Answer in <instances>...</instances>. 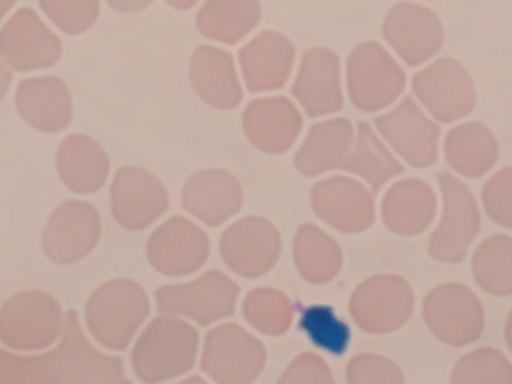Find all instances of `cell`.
Here are the masks:
<instances>
[{"label":"cell","instance_id":"obj_1","mask_svg":"<svg viewBox=\"0 0 512 384\" xmlns=\"http://www.w3.org/2000/svg\"><path fill=\"white\" fill-rule=\"evenodd\" d=\"M126 383L123 361L101 353L84 336L78 312H66L58 348L36 356L0 349V384Z\"/></svg>","mask_w":512,"mask_h":384},{"label":"cell","instance_id":"obj_2","mask_svg":"<svg viewBox=\"0 0 512 384\" xmlns=\"http://www.w3.org/2000/svg\"><path fill=\"white\" fill-rule=\"evenodd\" d=\"M199 353V333L165 314L148 324L131 351V368L143 383H163L187 373Z\"/></svg>","mask_w":512,"mask_h":384},{"label":"cell","instance_id":"obj_3","mask_svg":"<svg viewBox=\"0 0 512 384\" xmlns=\"http://www.w3.org/2000/svg\"><path fill=\"white\" fill-rule=\"evenodd\" d=\"M148 314L147 291L130 279H113L101 284L89 297L84 311L89 334L110 351L128 348Z\"/></svg>","mask_w":512,"mask_h":384},{"label":"cell","instance_id":"obj_4","mask_svg":"<svg viewBox=\"0 0 512 384\" xmlns=\"http://www.w3.org/2000/svg\"><path fill=\"white\" fill-rule=\"evenodd\" d=\"M66 314L56 297L39 289L17 292L0 307V341L32 353L53 346L64 331Z\"/></svg>","mask_w":512,"mask_h":384},{"label":"cell","instance_id":"obj_5","mask_svg":"<svg viewBox=\"0 0 512 384\" xmlns=\"http://www.w3.org/2000/svg\"><path fill=\"white\" fill-rule=\"evenodd\" d=\"M442 218L429 240V254L442 264H460L481 232V210L476 197L450 172L439 173Z\"/></svg>","mask_w":512,"mask_h":384},{"label":"cell","instance_id":"obj_6","mask_svg":"<svg viewBox=\"0 0 512 384\" xmlns=\"http://www.w3.org/2000/svg\"><path fill=\"white\" fill-rule=\"evenodd\" d=\"M346 81L351 103L361 111L375 113L402 96L407 76L385 47L363 42L348 58Z\"/></svg>","mask_w":512,"mask_h":384},{"label":"cell","instance_id":"obj_7","mask_svg":"<svg viewBox=\"0 0 512 384\" xmlns=\"http://www.w3.org/2000/svg\"><path fill=\"white\" fill-rule=\"evenodd\" d=\"M425 326L444 344L464 348L482 338L486 314L476 292L459 284H440L427 294L422 307Z\"/></svg>","mask_w":512,"mask_h":384},{"label":"cell","instance_id":"obj_8","mask_svg":"<svg viewBox=\"0 0 512 384\" xmlns=\"http://www.w3.org/2000/svg\"><path fill=\"white\" fill-rule=\"evenodd\" d=\"M239 292L230 277L220 270H209L189 284L158 287L155 299L162 314L190 317L200 326H209L234 314Z\"/></svg>","mask_w":512,"mask_h":384},{"label":"cell","instance_id":"obj_9","mask_svg":"<svg viewBox=\"0 0 512 384\" xmlns=\"http://www.w3.org/2000/svg\"><path fill=\"white\" fill-rule=\"evenodd\" d=\"M413 94L440 123L471 115L477 103L471 73L454 58H440L413 76Z\"/></svg>","mask_w":512,"mask_h":384},{"label":"cell","instance_id":"obj_10","mask_svg":"<svg viewBox=\"0 0 512 384\" xmlns=\"http://www.w3.org/2000/svg\"><path fill=\"white\" fill-rule=\"evenodd\" d=\"M266 366V348L234 322L212 329L205 338L202 369L220 384H249Z\"/></svg>","mask_w":512,"mask_h":384},{"label":"cell","instance_id":"obj_11","mask_svg":"<svg viewBox=\"0 0 512 384\" xmlns=\"http://www.w3.org/2000/svg\"><path fill=\"white\" fill-rule=\"evenodd\" d=\"M413 307L412 286L393 274L366 279L350 299L351 316L368 334H390L402 329L410 321Z\"/></svg>","mask_w":512,"mask_h":384},{"label":"cell","instance_id":"obj_12","mask_svg":"<svg viewBox=\"0 0 512 384\" xmlns=\"http://www.w3.org/2000/svg\"><path fill=\"white\" fill-rule=\"evenodd\" d=\"M101 217L95 205L83 200L61 203L42 230V252L58 265L86 259L101 239Z\"/></svg>","mask_w":512,"mask_h":384},{"label":"cell","instance_id":"obj_13","mask_svg":"<svg viewBox=\"0 0 512 384\" xmlns=\"http://www.w3.org/2000/svg\"><path fill=\"white\" fill-rule=\"evenodd\" d=\"M0 56L12 71L49 69L63 56V42L31 7H22L0 29Z\"/></svg>","mask_w":512,"mask_h":384},{"label":"cell","instance_id":"obj_14","mask_svg":"<svg viewBox=\"0 0 512 384\" xmlns=\"http://www.w3.org/2000/svg\"><path fill=\"white\" fill-rule=\"evenodd\" d=\"M388 145L413 168H429L439 160L440 128L412 96L375 120Z\"/></svg>","mask_w":512,"mask_h":384},{"label":"cell","instance_id":"obj_15","mask_svg":"<svg viewBox=\"0 0 512 384\" xmlns=\"http://www.w3.org/2000/svg\"><path fill=\"white\" fill-rule=\"evenodd\" d=\"M220 255L239 276L257 279L276 265L281 255V237L266 218H242L222 234Z\"/></svg>","mask_w":512,"mask_h":384},{"label":"cell","instance_id":"obj_16","mask_svg":"<svg viewBox=\"0 0 512 384\" xmlns=\"http://www.w3.org/2000/svg\"><path fill=\"white\" fill-rule=\"evenodd\" d=\"M170 205L167 188L153 173L121 167L111 183V213L126 230L140 232L157 222Z\"/></svg>","mask_w":512,"mask_h":384},{"label":"cell","instance_id":"obj_17","mask_svg":"<svg viewBox=\"0 0 512 384\" xmlns=\"http://www.w3.org/2000/svg\"><path fill=\"white\" fill-rule=\"evenodd\" d=\"M383 36L408 66L417 68L442 49L444 26L429 7L398 2L385 17Z\"/></svg>","mask_w":512,"mask_h":384},{"label":"cell","instance_id":"obj_18","mask_svg":"<svg viewBox=\"0 0 512 384\" xmlns=\"http://www.w3.org/2000/svg\"><path fill=\"white\" fill-rule=\"evenodd\" d=\"M209 254V237L183 217L170 218L148 239V260L163 276H190L204 267Z\"/></svg>","mask_w":512,"mask_h":384},{"label":"cell","instance_id":"obj_19","mask_svg":"<svg viewBox=\"0 0 512 384\" xmlns=\"http://www.w3.org/2000/svg\"><path fill=\"white\" fill-rule=\"evenodd\" d=\"M311 205L323 222L343 232L360 234L375 222V200L363 183L331 177L311 190Z\"/></svg>","mask_w":512,"mask_h":384},{"label":"cell","instance_id":"obj_20","mask_svg":"<svg viewBox=\"0 0 512 384\" xmlns=\"http://www.w3.org/2000/svg\"><path fill=\"white\" fill-rule=\"evenodd\" d=\"M294 98L311 118L333 115L343 108L340 58L324 47L304 52L293 84Z\"/></svg>","mask_w":512,"mask_h":384},{"label":"cell","instance_id":"obj_21","mask_svg":"<svg viewBox=\"0 0 512 384\" xmlns=\"http://www.w3.org/2000/svg\"><path fill=\"white\" fill-rule=\"evenodd\" d=\"M14 101L22 120L41 133H61L73 121V98L58 76L22 79Z\"/></svg>","mask_w":512,"mask_h":384},{"label":"cell","instance_id":"obj_22","mask_svg":"<svg viewBox=\"0 0 512 384\" xmlns=\"http://www.w3.org/2000/svg\"><path fill=\"white\" fill-rule=\"evenodd\" d=\"M244 133L257 150L281 155L293 148L303 128V116L288 98L254 99L244 111Z\"/></svg>","mask_w":512,"mask_h":384},{"label":"cell","instance_id":"obj_23","mask_svg":"<svg viewBox=\"0 0 512 384\" xmlns=\"http://www.w3.org/2000/svg\"><path fill=\"white\" fill-rule=\"evenodd\" d=\"M241 183L225 170H202L187 180L182 192L183 207L200 222L219 227L241 210Z\"/></svg>","mask_w":512,"mask_h":384},{"label":"cell","instance_id":"obj_24","mask_svg":"<svg viewBox=\"0 0 512 384\" xmlns=\"http://www.w3.org/2000/svg\"><path fill=\"white\" fill-rule=\"evenodd\" d=\"M239 58L249 91H276L288 83L293 71V42L279 32H262L242 49Z\"/></svg>","mask_w":512,"mask_h":384},{"label":"cell","instance_id":"obj_25","mask_svg":"<svg viewBox=\"0 0 512 384\" xmlns=\"http://www.w3.org/2000/svg\"><path fill=\"white\" fill-rule=\"evenodd\" d=\"M437 195L429 183L407 178L388 188L382 202L383 224L393 234L415 237L434 222Z\"/></svg>","mask_w":512,"mask_h":384},{"label":"cell","instance_id":"obj_26","mask_svg":"<svg viewBox=\"0 0 512 384\" xmlns=\"http://www.w3.org/2000/svg\"><path fill=\"white\" fill-rule=\"evenodd\" d=\"M56 170L64 187L79 195H91L105 187L110 158L95 138L74 133L59 145Z\"/></svg>","mask_w":512,"mask_h":384},{"label":"cell","instance_id":"obj_27","mask_svg":"<svg viewBox=\"0 0 512 384\" xmlns=\"http://www.w3.org/2000/svg\"><path fill=\"white\" fill-rule=\"evenodd\" d=\"M190 81L200 99L217 109H234L241 104L242 86L229 52L219 47L200 46L190 61Z\"/></svg>","mask_w":512,"mask_h":384},{"label":"cell","instance_id":"obj_28","mask_svg":"<svg viewBox=\"0 0 512 384\" xmlns=\"http://www.w3.org/2000/svg\"><path fill=\"white\" fill-rule=\"evenodd\" d=\"M445 160L460 177H484L496 167L499 143L494 133L481 121H467L445 135Z\"/></svg>","mask_w":512,"mask_h":384},{"label":"cell","instance_id":"obj_29","mask_svg":"<svg viewBox=\"0 0 512 384\" xmlns=\"http://www.w3.org/2000/svg\"><path fill=\"white\" fill-rule=\"evenodd\" d=\"M355 143V130L345 118L323 121L309 130L294 165L306 177H318L341 167Z\"/></svg>","mask_w":512,"mask_h":384},{"label":"cell","instance_id":"obj_30","mask_svg":"<svg viewBox=\"0 0 512 384\" xmlns=\"http://www.w3.org/2000/svg\"><path fill=\"white\" fill-rule=\"evenodd\" d=\"M259 21V0H207L197 14L200 34L222 44L242 41Z\"/></svg>","mask_w":512,"mask_h":384},{"label":"cell","instance_id":"obj_31","mask_svg":"<svg viewBox=\"0 0 512 384\" xmlns=\"http://www.w3.org/2000/svg\"><path fill=\"white\" fill-rule=\"evenodd\" d=\"M293 254L301 277L316 286L333 281L343 265V252L338 242L311 224L299 227Z\"/></svg>","mask_w":512,"mask_h":384},{"label":"cell","instance_id":"obj_32","mask_svg":"<svg viewBox=\"0 0 512 384\" xmlns=\"http://www.w3.org/2000/svg\"><path fill=\"white\" fill-rule=\"evenodd\" d=\"M341 168L363 178L373 192H378L385 183L403 173L402 163L365 121L358 125L356 141Z\"/></svg>","mask_w":512,"mask_h":384},{"label":"cell","instance_id":"obj_33","mask_svg":"<svg viewBox=\"0 0 512 384\" xmlns=\"http://www.w3.org/2000/svg\"><path fill=\"white\" fill-rule=\"evenodd\" d=\"M472 277L494 297L512 296V237L494 234L482 240L472 255Z\"/></svg>","mask_w":512,"mask_h":384},{"label":"cell","instance_id":"obj_34","mask_svg":"<svg viewBox=\"0 0 512 384\" xmlns=\"http://www.w3.org/2000/svg\"><path fill=\"white\" fill-rule=\"evenodd\" d=\"M246 321L267 336L288 333L293 324L294 306L288 296L277 289L261 287L249 292L242 306Z\"/></svg>","mask_w":512,"mask_h":384},{"label":"cell","instance_id":"obj_35","mask_svg":"<svg viewBox=\"0 0 512 384\" xmlns=\"http://www.w3.org/2000/svg\"><path fill=\"white\" fill-rule=\"evenodd\" d=\"M450 383L512 384V363L499 349L479 348L457 361Z\"/></svg>","mask_w":512,"mask_h":384},{"label":"cell","instance_id":"obj_36","mask_svg":"<svg viewBox=\"0 0 512 384\" xmlns=\"http://www.w3.org/2000/svg\"><path fill=\"white\" fill-rule=\"evenodd\" d=\"M299 327L314 346L335 356H343L350 346L351 329L336 316L333 307L319 304L306 307L299 319Z\"/></svg>","mask_w":512,"mask_h":384},{"label":"cell","instance_id":"obj_37","mask_svg":"<svg viewBox=\"0 0 512 384\" xmlns=\"http://www.w3.org/2000/svg\"><path fill=\"white\" fill-rule=\"evenodd\" d=\"M39 7L68 36L89 31L100 17V0H39Z\"/></svg>","mask_w":512,"mask_h":384},{"label":"cell","instance_id":"obj_38","mask_svg":"<svg viewBox=\"0 0 512 384\" xmlns=\"http://www.w3.org/2000/svg\"><path fill=\"white\" fill-rule=\"evenodd\" d=\"M346 379L351 384H403L402 369L392 359L380 354H356L346 369Z\"/></svg>","mask_w":512,"mask_h":384},{"label":"cell","instance_id":"obj_39","mask_svg":"<svg viewBox=\"0 0 512 384\" xmlns=\"http://www.w3.org/2000/svg\"><path fill=\"white\" fill-rule=\"evenodd\" d=\"M481 200L494 224L512 229V167L501 168L484 183Z\"/></svg>","mask_w":512,"mask_h":384},{"label":"cell","instance_id":"obj_40","mask_svg":"<svg viewBox=\"0 0 512 384\" xmlns=\"http://www.w3.org/2000/svg\"><path fill=\"white\" fill-rule=\"evenodd\" d=\"M281 384H331L333 374L330 366L318 354L303 353L289 364L279 379Z\"/></svg>","mask_w":512,"mask_h":384},{"label":"cell","instance_id":"obj_41","mask_svg":"<svg viewBox=\"0 0 512 384\" xmlns=\"http://www.w3.org/2000/svg\"><path fill=\"white\" fill-rule=\"evenodd\" d=\"M113 11L121 14H133L142 12L152 6L153 0H106Z\"/></svg>","mask_w":512,"mask_h":384},{"label":"cell","instance_id":"obj_42","mask_svg":"<svg viewBox=\"0 0 512 384\" xmlns=\"http://www.w3.org/2000/svg\"><path fill=\"white\" fill-rule=\"evenodd\" d=\"M12 84V69L0 56V99H4L9 93Z\"/></svg>","mask_w":512,"mask_h":384},{"label":"cell","instance_id":"obj_43","mask_svg":"<svg viewBox=\"0 0 512 384\" xmlns=\"http://www.w3.org/2000/svg\"><path fill=\"white\" fill-rule=\"evenodd\" d=\"M165 2L177 11H187V9H192L199 0H165Z\"/></svg>","mask_w":512,"mask_h":384},{"label":"cell","instance_id":"obj_44","mask_svg":"<svg viewBox=\"0 0 512 384\" xmlns=\"http://www.w3.org/2000/svg\"><path fill=\"white\" fill-rule=\"evenodd\" d=\"M504 339H506L507 348L512 353V311L506 319V326H504Z\"/></svg>","mask_w":512,"mask_h":384},{"label":"cell","instance_id":"obj_45","mask_svg":"<svg viewBox=\"0 0 512 384\" xmlns=\"http://www.w3.org/2000/svg\"><path fill=\"white\" fill-rule=\"evenodd\" d=\"M17 0H0V22L11 12L12 7L16 6Z\"/></svg>","mask_w":512,"mask_h":384}]
</instances>
